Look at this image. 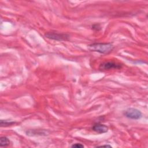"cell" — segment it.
<instances>
[{"label": "cell", "instance_id": "cell-1", "mask_svg": "<svg viewBox=\"0 0 148 148\" xmlns=\"http://www.w3.org/2000/svg\"><path fill=\"white\" fill-rule=\"evenodd\" d=\"M112 43H94L88 45V49L91 51H95L101 54H108L114 49Z\"/></svg>", "mask_w": 148, "mask_h": 148}, {"label": "cell", "instance_id": "cell-2", "mask_svg": "<svg viewBox=\"0 0 148 148\" xmlns=\"http://www.w3.org/2000/svg\"><path fill=\"white\" fill-rule=\"evenodd\" d=\"M45 36L49 39L57 41H66L69 39V35L65 33L57 32H47L45 34Z\"/></svg>", "mask_w": 148, "mask_h": 148}, {"label": "cell", "instance_id": "cell-3", "mask_svg": "<svg viewBox=\"0 0 148 148\" xmlns=\"http://www.w3.org/2000/svg\"><path fill=\"white\" fill-rule=\"evenodd\" d=\"M122 68V65L120 63L114 61H105L100 64L99 66V70L100 71H108L110 69H119Z\"/></svg>", "mask_w": 148, "mask_h": 148}, {"label": "cell", "instance_id": "cell-4", "mask_svg": "<svg viewBox=\"0 0 148 148\" xmlns=\"http://www.w3.org/2000/svg\"><path fill=\"white\" fill-rule=\"evenodd\" d=\"M124 115L132 120H138L142 117V112L139 109L134 108H130L125 110L124 112Z\"/></svg>", "mask_w": 148, "mask_h": 148}, {"label": "cell", "instance_id": "cell-5", "mask_svg": "<svg viewBox=\"0 0 148 148\" xmlns=\"http://www.w3.org/2000/svg\"><path fill=\"white\" fill-rule=\"evenodd\" d=\"M91 129L98 133V134H103V133H106L108 131V130H109V128L107 125H105V124H101L100 123H96L95 124H94Z\"/></svg>", "mask_w": 148, "mask_h": 148}, {"label": "cell", "instance_id": "cell-6", "mask_svg": "<svg viewBox=\"0 0 148 148\" xmlns=\"http://www.w3.org/2000/svg\"><path fill=\"white\" fill-rule=\"evenodd\" d=\"M26 134L28 136L34 135H47V131L45 130H29L25 132Z\"/></svg>", "mask_w": 148, "mask_h": 148}, {"label": "cell", "instance_id": "cell-7", "mask_svg": "<svg viewBox=\"0 0 148 148\" xmlns=\"http://www.w3.org/2000/svg\"><path fill=\"white\" fill-rule=\"evenodd\" d=\"M10 143V140L6 136H1L0 138V146L7 147Z\"/></svg>", "mask_w": 148, "mask_h": 148}, {"label": "cell", "instance_id": "cell-8", "mask_svg": "<svg viewBox=\"0 0 148 148\" xmlns=\"http://www.w3.org/2000/svg\"><path fill=\"white\" fill-rule=\"evenodd\" d=\"M16 123L13 121L8 120H1L0 121V125L1 127H8L10 125H12Z\"/></svg>", "mask_w": 148, "mask_h": 148}, {"label": "cell", "instance_id": "cell-9", "mask_svg": "<svg viewBox=\"0 0 148 148\" xmlns=\"http://www.w3.org/2000/svg\"><path fill=\"white\" fill-rule=\"evenodd\" d=\"M91 29L95 31H99L102 29V27L99 24H94L91 26Z\"/></svg>", "mask_w": 148, "mask_h": 148}, {"label": "cell", "instance_id": "cell-10", "mask_svg": "<svg viewBox=\"0 0 148 148\" xmlns=\"http://www.w3.org/2000/svg\"><path fill=\"white\" fill-rule=\"evenodd\" d=\"M84 147V146L81 143H76L75 144H73L72 146H71V147L72 148H83Z\"/></svg>", "mask_w": 148, "mask_h": 148}, {"label": "cell", "instance_id": "cell-11", "mask_svg": "<svg viewBox=\"0 0 148 148\" xmlns=\"http://www.w3.org/2000/svg\"><path fill=\"white\" fill-rule=\"evenodd\" d=\"M97 147H112V146L109 145H101V146H96Z\"/></svg>", "mask_w": 148, "mask_h": 148}]
</instances>
